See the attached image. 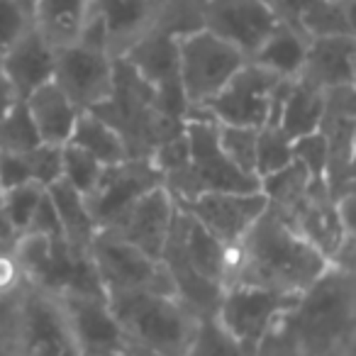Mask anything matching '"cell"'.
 I'll return each instance as SVG.
<instances>
[{"label": "cell", "instance_id": "cell-5", "mask_svg": "<svg viewBox=\"0 0 356 356\" xmlns=\"http://www.w3.org/2000/svg\"><path fill=\"white\" fill-rule=\"evenodd\" d=\"M288 315H296V337L307 351L322 354L334 349L351 325L349 273L332 264L307 291L298 296Z\"/></svg>", "mask_w": 356, "mask_h": 356}, {"label": "cell", "instance_id": "cell-17", "mask_svg": "<svg viewBox=\"0 0 356 356\" xmlns=\"http://www.w3.org/2000/svg\"><path fill=\"white\" fill-rule=\"evenodd\" d=\"M327 93L302 79H283L276 88L268 124L278 127L288 139H300L320 129L325 118Z\"/></svg>", "mask_w": 356, "mask_h": 356}, {"label": "cell", "instance_id": "cell-9", "mask_svg": "<svg viewBox=\"0 0 356 356\" xmlns=\"http://www.w3.org/2000/svg\"><path fill=\"white\" fill-rule=\"evenodd\" d=\"M281 81L283 79L273 76L271 71L247 61L203 110H191V113L208 115L218 124L259 129L271 120L273 98Z\"/></svg>", "mask_w": 356, "mask_h": 356}, {"label": "cell", "instance_id": "cell-15", "mask_svg": "<svg viewBox=\"0 0 356 356\" xmlns=\"http://www.w3.org/2000/svg\"><path fill=\"white\" fill-rule=\"evenodd\" d=\"M54 61L56 47L32 27L0 56V74L13 86L17 98L25 100L37 88L54 81Z\"/></svg>", "mask_w": 356, "mask_h": 356}, {"label": "cell", "instance_id": "cell-1", "mask_svg": "<svg viewBox=\"0 0 356 356\" xmlns=\"http://www.w3.org/2000/svg\"><path fill=\"white\" fill-rule=\"evenodd\" d=\"M330 259L312 247L276 210L266 208L232 247L227 283H252L300 296L330 268Z\"/></svg>", "mask_w": 356, "mask_h": 356}, {"label": "cell", "instance_id": "cell-13", "mask_svg": "<svg viewBox=\"0 0 356 356\" xmlns=\"http://www.w3.org/2000/svg\"><path fill=\"white\" fill-rule=\"evenodd\" d=\"M161 184V173L154 168L152 159H124L115 166H105L98 186L86 195V203L98 229H108L122 213L149 188Z\"/></svg>", "mask_w": 356, "mask_h": 356}, {"label": "cell", "instance_id": "cell-25", "mask_svg": "<svg viewBox=\"0 0 356 356\" xmlns=\"http://www.w3.org/2000/svg\"><path fill=\"white\" fill-rule=\"evenodd\" d=\"M291 161H293V139H288L286 134L278 127H273V124L259 127L257 166H254V173H257L259 181L271 176V173L281 171V168H286Z\"/></svg>", "mask_w": 356, "mask_h": 356}, {"label": "cell", "instance_id": "cell-21", "mask_svg": "<svg viewBox=\"0 0 356 356\" xmlns=\"http://www.w3.org/2000/svg\"><path fill=\"white\" fill-rule=\"evenodd\" d=\"M307 42L310 40L300 30L286 25V22H278L271 35L261 42V47L249 56V61L271 71L278 79H298L302 64H305Z\"/></svg>", "mask_w": 356, "mask_h": 356}, {"label": "cell", "instance_id": "cell-20", "mask_svg": "<svg viewBox=\"0 0 356 356\" xmlns=\"http://www.w3.org/2000/svg\"><path fill=\"white\" fill-rule=\"evenodd\" d=\"M35 27L54 47L76 42L90 22L93 0H30Z\"/></svg>", "mask_w": 356, "mask_h": 356}, {"label": "cell", "instance_id": "cell-29", "mask_svg": "<svg viewBox=\"0 0 356 356\" xmlns=\"http://www.w3.org/2000/svg\"><path fill=\"white\" fill-rule=\"evenodd\" d=\"M35 27L30 0H0V56Z\"/></svg>", "mask_w": 356, "mask_h": 356}, {"label": "cell", "instance_id": "cell-2", "mask_svg": "<svg viewBox=\"0 0 356 356\" xmlns=\"http://www.w3.org/2000/svg\"><path fill=\"white\" fill-rule=\"evenodd\" d=\"M184 134L188 142V163L184 171L163 181L168 193L178 195L176 203L213 191H259V178L239 171L222 152L215 120L203 113H188Z\"/></svg>", "mask_w": 356, "mask_h": 356}, {"label": "cell", "instance_id": "cell-12", "mask_svg": "<svg viewBox=\"0 0 356 356\" xmlns=\"http://www.w3.org/2000/svg\"><path fill=\"white\" fill-rule=\"evenodd\" d=\"M176 205L227 247H234L268 208L261 191H213Z\"/></svg>", "mask_w": 356, "mask_h": 356}, {"label": "cell", "instance_id": "cell-32", "mask_svg": "<svg viewBox=\"0 0 356 356\" xmlns=\"http://www.w3.org/2000/svg\"><path fill=\"white\" fill-rule=\"evenodd\" d=\"M276 13L278 22H286V25L300 30L302 20L312 13V8L320 3V0H268Z\"/></svg>", "mask_w": 356, "mask_h": 356}, {"label": "cell", "instance_id": "cell-19", "mask_svg": "<svg viewBox=\"0 0 356 356\" xmlns=\"http://www.w3.org/2000/svg\"><path fill=\"white\" fill-rule=\"evenodd\" d=\"M25 105L30 110V118L35 122L42 144L64 147L69 142L81 110L66 98L64 90L54 81H49L42 88H37L35 93L27 95Z\"/></svg>", "mask_w": 356, "mask_h": 356}, {"label": "cell", "instance_id": "cell-16", "mask_svg": "<svg viewBox=\"0 0 356 356\" xmlns=\"http://www.w3.org/2000/svg\"><path fill=\"white\" fill-rule=\"evenodd\" d=\"M356 74V40L354 35H327L312 37L307 42L305 64L298 79L307 81L315 88L341 90L354 88Z\"/></svg>", "mask_w": 356, "mask_h": 356}, {"label": "cell", "instance_id": "cell-31", "mask_svg": "<svg viewBox=\"0 0 356 356\" xmlns=\"http://www.w3.org/2000/svg\"><path fill=\"white\" fill-rule=\"evenodd\" d=\"M22 234H37V237H64L61 232V222H59V215L54 210V203L49 200L47 195V188H44V195H42L40 205H37L35 215H32L30 225Z\"/></svg>", "mask_w": 356, "mask_h": 356}, {"label": "cell", "instance_id": "cell-7", "mask_svg": "<svg viewBox=\"0 0 356 356\" xmlns=\"http://www.w3.org/2000/svg\"><path fill=\"white\" fill-rule=\"evenodd\" d=\"M298 296L252 283H227L220 293L215 320L237 346L259 344L278 320L288 317Z\"/></svg>", "mask_w": 356, "mask_h": 356}, {"label": "cell", "instance_id": "cell-3", "mask_svg": "<svg viewBox=\"0 0 356 356\" xmlns=\"http://www.w3.org/2000/svg\"><path fill=\"white\" fill-rule=\"evenodd\" d=\"M105 298L127 339L142 341L159 354H181L193 341L188 307L178 298L156 291L115 293Z\"/></svg>", "mask_w": 356, "mask_h": 356}, {"label": "cell", "instance_id": "cell-10", "mask_svg": "<svg viewBox=\"0 0 356 356\" xmlns=\"http://www.w3.org/2000/svg\"><path fill=\"white\" fill-rule=\"evenodd\" d=\"M193 13L198 27L232 44L247 59L278 25L268 0H195Z\"/></svg>", "mask_w": 356, "mask_h": 356}, {"label": "cell", "instance_id": "cell-27", "mask_svg": "<svg viewBox=\"0 0 356 356\" xmlns=\"http://www.w3.org/2000/svg\"><path fill=\"white\" fill-rule=\"evenodd\" d=\"M257 134L254 127H229V124H218V142L227 159L239 168L257 178L254 166H257Z\"/></svg>", "mask_w": 356, "mask_h": 356}, {"label": "cell", "instance_id": "cell-34", "mask_svg": "<svg viewBox=\"0 0 356 356\" xmlns=\"http://www.w3.org/2000/svg\"><path fill=\"white\" fill-rule=\"evenodd\" d=\"M15 100H20V98L15 95L13 86L6 81V76L0 74V118H3V115H6L8 110L13 108V103H15Z\"/></svg>", "mask_w": 356, "mask_h": 356}, {"label": "cell", "instance_id": "cell-24", "mask_svg": "<svg viewBox=\"0 0 356 356\" xmlns=\"http://www.w3.org/2000/svg\"><path fill=\"white\" fill-rule=\"evenodd\" d=\"M42 144L25 100H15L0 118V154H22Z\"/></svg>", "mask_w": 356, "mask_h": 356}, {"label": "cell", "instance_id": "cell-35", "mask_svg": "<svg viewBox=\"0 0 356 356\" xmlns=\"http://www.w3.org/2000/svg\"><path fill=\"white\" fill-rule=\"evenodd\" d=\"M8 239H15V232H13L10 222L3 213V205H0V242H8Z\"/></svg>", "mask_w": 356, "mask_h": 356}, {"label": "cell", "instance_id": "cell-18", "mask_svg": "<svg viewBox=\"0 0 356 356\" xmlns=\"http://www.w3.org/2000/svg\"><path fill=\"white\" fill-rule=\"evenodd\" d=\"M22 356H66L71 337L59 305L49 298H30L22 317Z\"/></svg>", "mask_w": 356, "mask_h": 356}, {"label": "cell", "instance_id": "cell-11", "mask_svg": "<svg viewBox=\"0 0 356 356\" xmlns=\"http://www.w3.org/2000/svg\"><path fill=\"white\" fill-rule=\"evenodd\" d=\"M56 305L71 344L93 356H113L124 349V332L115 320L108 298L100 293H59Z\"/></svg>", "mask_w": 356, "mask_h": 356}, {"label": "cell", "instance_id": "cell-4", "mask_svg": "<svg viewBox=\"0 0 356 356\" xmlns=\"http://www.w3.org/2000/svg\"><path fill=\"white\" fill-rule=\"evenodd\" d=\"M178 83L191 110H203L227 81L247 64V56L203 27L178 32Z\"/></svg>", "mask_w": 356, "mask_h": 356}, {"label": "cell", "instance_id": "cell-23", "mask_svg": "<svg viewBox=\"0 0 356 356\" xmlns=\"http://www.w3.org/2000/svg\"><path fill=\"white\" fill-rule=\"evenodd\" d=\"M47 195L54 203V210L59 215L61 232H64L66 242L76 244L81 249H88L90 239L98 232V225H95L93 215H90L86 195H81L76 188H71L64 178L47 186Z\"/></svg>", "mask_w": 356, "mask_h": 356}, {"label": "cell", "instance_id": "cell-30", "mask_svg": "<svg viewBox=\"0 0 356 356\" xmlns=\"http://www.w3.org/2000/svg\"><path fill=\"white\" fill-rule=\"evenodd\" d=\"M293 159L310 173L312 181H325L330 149H327V139L322 137L320 129L300 139H293Z\"/></svg>", "mask_w": 356, "mask_h": 356}, {"label": "cell", "instance_id": "cell-8", "mask_svg": "<svg viewBox=\"0 0 356 356\" xmlns=\"http://www.w3.org/2000/svg\"><path fill=\"white\" fill-rule=\"evenodd\" d=\"M115 61L118 56L103 44L79 37L71 44L56 47L54 83L81 113H93L113 95Z\"/></svg>", "mask_w": 356, "mask_h": 356}, {"label": "cell", "instance_id": "cell-14", "mask_svg": "<svg viewBox=\"0 0 356 356\" xmlns=\"http://www.w3.org/2000/svg\"><path fill=\"white\" fill-rule=\"evenodd\" d=\"M176 198L168 193L163 184L149 188L144 195H139L132 205L122 213V218L115 225H110L108 232L122 237L124 242L134 244L149 254L152 259H159L166 247V239L171 234L173 218H176Z\"/></svg>", "mask_w": 356, "mask_h": 356}, {"label": "cell", "instance_id": "cell-22", "mask_svg": "<svg viewBox=\"0 0 356 356\" xmlns=\"http://www.w3.org/2000/svg\"><path fill=\"white\" fill-rule=\"evenodd\" d=\"M66 144L83 149L103 166H115V163L129 159V147L122 134L98 113H81L76 120L74 134Z\"/></svg>", "mask_w": 356, "mask_h": 356}, {"label": "cell", "instance_id": "cell-26", "mask_svg": "<svg viewBox=\"0 0 356 356\" xmlns=\"http://www.w3.org/2000/svg\"><path fill=\"white\" fill-rule=\"evenodd\" d=\"M103 168V163L95 161L83 149L74 147V144H64L61 147V178L71 188L79 191L81 195H88L98 186Z\"/></svg>", "mask_w": 356, "mask_h": 356}, {"label": "cell", "instance_id": "cell-33", "mask_svg": "<svg viewBox=\"0 0 356 356\" xmlns=\"http://www.w3.org/2000/svg\"><path fill=\"white\" fill-rule=\"evenodd\" d=\"M191 344L195 346V356H234V351H232L234 341L229 339L220 327L208 332L203 339L191 341Z\"/></svg>", "mask_w": 356, "mask_h": 356}, {"label": "cell", "instance_id": "cell-28", "mask_svg": "<svg viewBox=\"0 0 356 356\" xmlns=\"http://www.w3.org/2000/svg\"><path fill=\"white\" fill-rule=\"evenodd\" d=\"M42 195H44V188L37 184H22L0 193V205H3V213H6L15 237L27 229V225H30Z\"/></svg>", "mask_w": 356, "mask_h": 356}, {"label": "cell", "instance_id": "cell-6", "mask_svg": "<svg viewBox=\"0 0 356 356\" xmlns=\"http://www.w3.org/2000/svg\"><path fill=\"white\" fill-rule=\"evenodd\" d=\"M88 254L105 296L132 291H156L173 296V286L163 264L108 229L95 232L88 244Z\"/></svg>", "mask_w": 356, "mask_h": 356}]
</instances>
